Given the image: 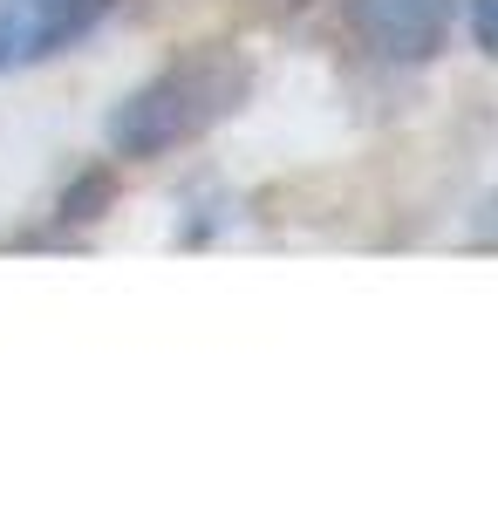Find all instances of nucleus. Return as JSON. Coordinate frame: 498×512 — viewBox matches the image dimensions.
I'll list each match as a JSON object with an SVG mask.
<instances>
[{
	"instance_id": "6",
	"label": "nucleus",
	"mask_w": 498,
	"mask_h": 512,
	"mask_svg": "<svg viewBox=\"0 0 498 512\" xmlns=\"http://www.w3.org/2000/svg\"><path fill=\"white\" fill-rule=\"evenodd\" d=\"M273 7H301V0H273Z\"/></svg>"
},
{
	"instance_id": "4",
	"label": "nucleus",
	"mask_w": 498,
	"mask_h": 512,
	"mask_svg": "<svg viewBox=\"0 0 498 512\" xmlns=\"http://www.w3.org/2000/svg\"><path fill=\"white\" fill-rule=\"evenodd\" d=\"M110 198H116V171L110 164H89L76 185L55 198V226H96L110 212Z\"/></svg>"
},
{
	"instance_id": "1",
	"label": "nucleus",
	"mask_w": 498,
	"mask_h": 512,
	"mask_svg": "<svg viewBox=\"0 0 498 512\" xmlns=\"http://www.w3.org/2000/svg\"><path fill=\"white\" fill-rule=\"evenodd\" d=\"M253 82H260V69L239 41H192L116 103L103 123V144L123 164L192 151L198 137H212L219 123H232L253 103Z\"/></svg>"
},
{
	"instance_id": "5",
	"label": "nucleus",
	"mask_w": 498,
	"mask_h": 512,
	"mask_svg": "<svg viewBox=\"0 0 498 512\" xmlns=\"http://www.w3.org/2000/svg\"><path fill=\"white\" fill-rule=\"evenodd\" d=\"M471 41H478V55L498 62V0H471Z\"/></svg>"
},
{
	"instance_id": "3",
	"label": "nucleus",
	"mask_w": 498,
	"mask_h": 512,
	"mask_svg": "<svg viewBox=\"0 0 498 512\" xmlns=\"http://www.w3.org/2000/svg\"><path fill=\"white\" fill-rule=\"evenodd\" d=\"M123 0H0V76L89 41Z\"/></svg>"
},
{
	"instance_id": "2",
	"label": "nucleus",
	"mask_w": 498,
	"mask_h": 512,
	"mask_svg": "<svg viewBox=\"0 0 498 512\" xmlns=\"http://www.w3.org/2000/svg\"><path fill=\"white\" fill-rule=\"evenodd\" d=\"M458 0H348V35L383 69H423L451 48Z\"/></svg>"
}]
</instances>
